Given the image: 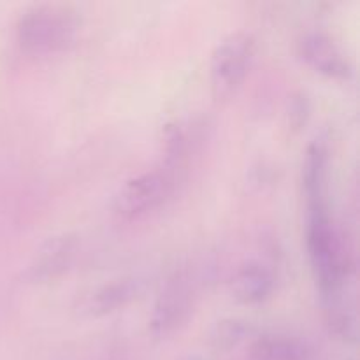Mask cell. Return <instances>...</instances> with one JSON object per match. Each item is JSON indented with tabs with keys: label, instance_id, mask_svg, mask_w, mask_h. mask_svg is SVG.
<instances>
[{
	"label": "cell",
	"instance_id": "6da1fadb",
	"mask_svg": "<svg viewBox=\"0 0 360 360\" xmlns=\"http://www.w3.org/2000/svg\"><path fill=\"white\" fill-rule=\"evenodd\" d=\"M308 252L326 309L343 304L347 264L341 241L330 221L326 199L308 200Z\"/></svg>",
	"mask_w": 360,
	"mask_h": 360
},
{
	"label": "cell",
	"instance_id": "7a4b0ae2",
	"mask_svg": "<svg viewBox=\"0 0 360 360\" xmlns=\"http://www.w3.org/2000/svg\"><path fill=\"white\" fill-rule=\"evenodd\" d=\"M79 21L72 11L60 6H35L25 11L16 25V39L30 55H53L76 41Z\"/></svg>",
	"mask_w": 360,
	"mask_h": 360
},
{
	"label": "cell",
	"instance_id": "3957f363",
	"mask_svg": "<svg viewBox=\"0 0 360 360\" xmlns=\"http://www.w3.org/2000/svg\"><path fill=\"white\" fill-rule=\"evenodd\" d=\"M257 41L252 32L238 30L214 48L210 62V79L217 97H227L239 86L255 56Z\"/></svg>",
	"mask_w": 360,
	"mask_h": 360
},
{
	"label": "cell",
	"instance_id": "277c9868",
	"mask_svg": "<svg viewBox=\"0 0 360 360\" xmlns=\"http://www.w3.org/2000/svg\"><path fill=\"white\" fill-rule=\"evenodd\" d=\"M172 190L169 169H151L129 179L116 195L112 211L122 220H137L157 210Z\"/></svg>",
	"mask_w": 360,
	"mask_h": 360
},
{
	"label": "cell",
	"instance_id": "5b68a950",
	"mask_svg": "<svg viewBox=\"0 0 360 360\" xmlns=\"http://www.w3.org/2000/svg\"><path fill=\"white\" fill-rule=\"evenodd\" d=\"M193 304V283L185 269L176 271L162 287L150 315V333L164 340L179 329L188 319Z\"/></svg>",
	"mask_w": 360,
	"mask_h": 360
},
{
	"label": "cell",
	"instance_id": "8992f818",
	"mask_svg": "<svg viewBox=\"0 0 360 360\" xmlns=\"http://www.w3.org/2000/svg\"><path fill=\"white\" fill-rule=\"evenodd\" d=\"M79 238L70 232H62L46 239L32 255L23 280L30 285H44L62 276L77 255Z\"/></svg>",
	"mask_w": 360,
	"mask_h": 360
},
{
	"label": "cell",
	"instance_id": "52a82bcc",
	"mask_svg": "<svg viewBox=\"0 0 360 360\" xmlns=\"http://www.w3.org/2000/svg\"><path fill=\"white\" fill-rule=\"evenodd\" d=\"M297 53L306 65L330 79L348 81L354 76V67L340 46L323 32H306L297 41Z\"/></svg>",
	"mask_w": 360,
	"mask_h": 360
},
{
	"label": "cell",
	"instance_id": "ba28073f",
	"mask_svg": "<svg viewBox=\"0 0 360 360\" xmlns=\"http://www.w3.org/2000/svg\"><path fill=\"white\" fill-rule=\"evenodd\" d=\"M143 290V281L137 276H122L101 285L81 302V315L90 319L112 315L136 301Z\"/></svg>",
	"mask_w": 360,
	"mask_h": 360
},
{
	"label": "cell",
	"instance_id": "9c48e42d",
	"mask_svg": "<svg viewBox=\"0 0 360 360\" xmlns=\"http://www.w3.org/2000/svg\"><path fill=\"white\" fill-rule=\"evenodd\" d=\"M276 288V274L260 260H248L234 271L231 278V294L245 306L266 302Z\"/></svg>",
	"mask_w": 360,
	"mask_h": 360
},
{
	"label": "cell",
	"instance_id": "30bf717a",
	"mask_svg": "<svg viewBox=\"0 0 360 360\" xmlns=\"http://www.w3.org/2000/svg\"><path fill=\"white\" fill-rule=\"evenodd\" d=\"M253 360H308L309 350L297 338L287 334H264L250 347Z\"/></svg>",
	"mask_w": 360,
	"mask_h": 360
},
{
	"label": "cell",
	"instance_id": "8fae6325",
	"mask_svg": "<svg viewBox=\"0 0 360 360\" xmlns=\"http://www.w3.org/2000/svg\"><path fill=\"white\" fill-rule=\"evenodd\" d=\"M304 190L308 200L326 199V185H327V150L323 143H313L306 151L304 160Z\"/></svg>",
	"mask_w": 360,
	"mask_h": 360
},
{
	"label": "cell",
	"instance_id": "7c38bea8",
	"mask_svg": "<svg viewBox=\"0 0 360 360\" xmlns=\"http://www.w3.org/2000/svg\"><path fill=\"white\" fill-rule=\"evenodd\" d=\"M248 322L241 319H224L211 329V343L218 348H232L250 336Z\"/></svg>",
	"mask_w": 360,
	"mask_h": 360
}]
</instances>
